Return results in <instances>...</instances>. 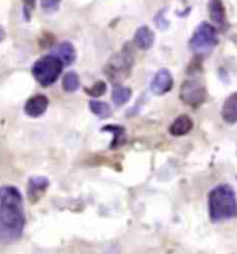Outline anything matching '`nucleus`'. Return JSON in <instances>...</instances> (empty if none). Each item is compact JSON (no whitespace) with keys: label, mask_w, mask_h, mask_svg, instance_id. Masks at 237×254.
Returning <instances> with one entry per match:
<instances>
[{"label":"nucleus","mask_w":237,"mask_h":254,"mask_svg":"<svg viewBox=\"0 0 237 254\" xmlns=\"http://www.w3.org/2000/svg\"><path fill=\"white\" fill-rule=\"evenodd\" d=\"M63 60L55 56L48 55L41 59H38L31 68L34 78L37 80L42 87H51L52 84L58 81V78L63 71Z\"/></svg>","instance_id":"obj_3"},{"label":"nucleus","mask_w":237,"mask_h":254,"mask_svg":"<svg viewBox=\"0 0 237 254\" xmlns=\"http://www.w3.org/2000/svg\"><path fill=\"white\" fill-rule=\"evenodd\" d=\"M25 226L24 202L20 190L4 186L0 195V243L10 245L21 238Z\"/></svg>","instance_id":"obj_1"},{"label":"nucleus","mask_w":237,"mask_h":254,"mask_svg":"<svg viewBox=\"0 0 237 254\" xmlns=\"http://www.w3.org/2000/svg\"><path fill=\"white\" fill-rule=\"evenodd\" d=\"M180 99L191 108H198L207 99L205 87L198 80H187L181 85Z\"/></svg>","instance_id":"obj_5"},{"label":"nucleus","mask_w":237,"mask_h":254,"mask_svg":"<svg viewBox=\"0 0 237 254\" xmlns=\"http://www.w3.org/2000/svg\"><path fill=\"white\" fill-rule=\"evenodd\" d=\"M172 88H173V75L171 71L166 68L159 70L151 81V91L155 95H163L169 92Z\"/></svg>","instance_id":"obj_6"},{"label":"nucleus","mask_w":237,"mask_h":254,"mask_svg":"<svg viewBox=\"0 0 237 254\" xmlns=\"http://www.w3.org/2000/svg\"><path fill=\"white\" fill-rule=\"evenodd\" d=\"M0 195H1V189H0Z\"/></svg>","instance_id":"obj_23"},{"label":"nucleus","mask_w":237,"mask_h":254,"mask_svg":"<svg viewBox=\"0 0 237 254\" xmlns=\"http://www.w3.org/2000/svg\"><path fill=\"white\" fill-rule=\"evenodd\" d=\"M48 106H49L48 97H45L42 94H38V95H34L30 99H27V102L24 105V112L30 118H39L46 112Z\"/></svg>","instance_id":"obj_8"},{"label":"nucleus","mask_w":237,"mask_h":254,"mask_svg":"<svg viewBox=\"0 0 237 254\" xmlns=\"http://www.w3.org/2000/svg\"><path fill=\"white\" fill-rule=\"evenodd\" d=\"M4 38H6V31L3 30V27L0 25V42L4 41Z\"/></svg>","instance_id":"obj_22"},{"label":"nucleus","mask_w":237,"mask_h":254,"mask_svg":"<svg viewBox=\"0 0 237 254\" xmlns=\"http://www.w3.org/2000/svg\"><path fill=\"white\" fill-rule=\"evenodd\" d=\"M222 118L228 123H237V92L225 101L222 106Z\"/></svg>","instance_id":"obj_13"},{"label":"nucleus","mask_w":237,"mask_h":254,"mask_svg":"<svg viewBox=\"0 0 237 254\" xmlns=\"http://www.w3.org/2000/svg\"><path fill=\"white\" fill-rule=\"evenodd\" d=\"M52 55L60 58V59L63 60V63L67 64V66L73 64L75 62V58H77L74 46H73L71 42H67V41H64V42H61L59 45L55 46V49L52 51Z\"/></svg>","instance_id":"obj_10"},{"label":"nucleus","mask_w":237,"mask_h":254,"mask_svg":"<svg viewBox=\"0 0 237 254\" xmlns=\"http://www.w3.org/2000/svg\"><path fill=\"white\" fill-rule=\"evenodd\" d=\"M49 187V179L45 176H34L28 179V185H27V194H28V200L31 202H38L44 194L46 193Z\"/></svg>","instance_id":"obj_7"},{"label":"nucleus","mask_w":237,"mask_h":254,"mask_svg":"<svg viewBox=\"0 0 237 254\" xmlns=\"http://www.w3.org/2000/svg\"><path fill=\"white\" fill-rule=\"evenodd\" d=\"M209 17L214 23L225 28L226 27V10L223 6L222 0H209Z\"/></svg>","instance_id":"obj_11"},{"label":"nucleus","mask_w":237,"mask_h":254,"mask_svg":"<svg viewBox=\"0 0 237 254\" xmlns=\"http://www.w3.org/2000/svg\"><path fill=\"white\" fill-rule=\"evenodd\" d=\"M218 45V31L214 25L201 23L190 39V46L195 53H208Z\"/></svg>","instance_id":"obj_4"},{"label":"nucleus","mask_w":237,"mask_h":254,"mask_svg":"<svg viewBox=\"0 0 237 254\" xmlns=\"http://www.w3.org/2000/svg\"><path fill=\"white\" fill-rule=\"evenodd\" d=\"M60 1L61 0H41V7L45 13L52 14V13H56L59 10Z\"/></svg>","instance_id":"obj_19"},{"label":"nucleus","mask_w":237,"mask_h":254,"mask_svg":"<svg viewBox=\"0 0 237 254\" xmlns=\"http://www.w3.org/2000/svg\"><path fill=\"white\" fill-rule=\"evenodd\" d=\"M131 98V90L128 87H123V85H116L113 91H112V101L113 104L121 106V105L127 104Z\"/></svg>","instance_id":"obj_14"},{"label":"nucleus","mask_w":237,"mask_h":254,"mask_svg":"<svg viewBox=\"0 0 237 254\" xmlns=\"http://www.w3.org/2000/svg\"><path fill=\"white\" fill-rule=\"evenodd\" d=\"M155 23L158 24V25H159V27H161V28H165V27H166V25H168V21H165V20H163V14H158L155 17Z\"/></svg>","instance_id":"obj_21"},{"label":"nucleus","mask_w":237,"mask_h":254,"mask_svg":"<svg viewBox=\"0 0 237 254\" xmlns=\"http://www.w3.org/2000/svg\"><path fill=\"white\" fill-rule=\"evenodd\" d=\"M134 42L135 45L138 46L142 51H148L152 48L154 42H155V35L154 32L151 31L149 27L147 25H141L138 30L135 31V35H134Z\"/></svg>","instance_id":"obj_9"},{"label":"nucleus","mask_w":237,"mask_h":254,"mask_svg":"<svg viewBox=\"0 0 237 254\" xmlns=\"http://www.w3.org/2000/svg\"><path fill=\"white\" fill-rule=\"evenodd\" d=\"M61 87L66 92H74L80 88V77L74 71H68L63 77Z\"/></svg>","instance_id":"obj_16"},{"label":"nucleus","mask_w":237,"mask_h":254,"mask_svg":"<svg viewBox=\"0 0 237 254\" xmlns=\"http://www.w3.org/2000/svg\"><path fill=\"white\" fill-rule=\"evenodd\" d=\"M106 84L104 81H97L91 88H85V92L91 95V97H101V95H104L105 92H106Z\"/></svg>","instance_id":"obj_18"},{"label":"nucleus","mask_w":237,"mask_h":254,"mask_svg":"<svg viewBox=\"0 0 237 254\" xmlns=\"http://www.w3.org/2000/svg\"><path fill=\"white\" fill-rule=\"evenodd\" d=\"M208 211L212 222H223L237 217V198L229 185H218L208 195Z\"/></svg>","instance_id":"obj_2"},{"label":"nucleus","mask_w":237,"mask_h":254,"mask_svg":"<svg viewBox=\"0 0 237 254\" xmlns=\"http://www.w3.org/2000/svg\"><path fill=\"white\" fill-rule=\"evenodd\" d=\"M89 109L94 115H97L98 118L101 119H106L111 116V108L109 105L101 102V101H91L89 102Z\"/></svg>","instance_id":"obj_17"},{"label":"nucleus","mask_w":237,"mask_h":254,"mask_svg":"<svg viewBox=\"0 0 237 254\" xmlns=\"http://www.w3.org/2000/svg\"><path fill=\"white\" fill-rule=\"evenodd\" d=\"M191 128H193V120H191V118L187 116V115H181V116H178V119L172 123L171 127H169V131L175 137H181V135H185L187 133H190Z\"/></svg>","instance_id":"obj_12"},{"label":"nucleus","mask_w":237,"mask_h":254,"mask_svg":"<svg viewBox=\"0 0 237 254\" xmlns=\"http://www.w3.org/2000/svg\"><path fill=\"white\" fill-rule=\"evenodd\" d=\"M35 1L37 0H22V3H24V17H25L27 21L31 20V11H32V8L35 7Z\"/></svg>","instance_id":"obj_20"},{"label":"nucleus","mask_w":237,"mask_h":254,"mask_svg":"<svg viewBox=\"0 0 237 254\" xmlns=\"http://www.w3.org/2000/svg\"><path fill=\"white\" fill-rule=\"evenodd\" d=\"M102 130H104V131H111V133L115 134V140H113L111 144L112 150H113V148H118V147H120L123 142L126 141L124 128L121 126H118V125H115V126H113V125H109V126H105Z\"/></svg>","instance_id":"obj_15"}]
</instances>
